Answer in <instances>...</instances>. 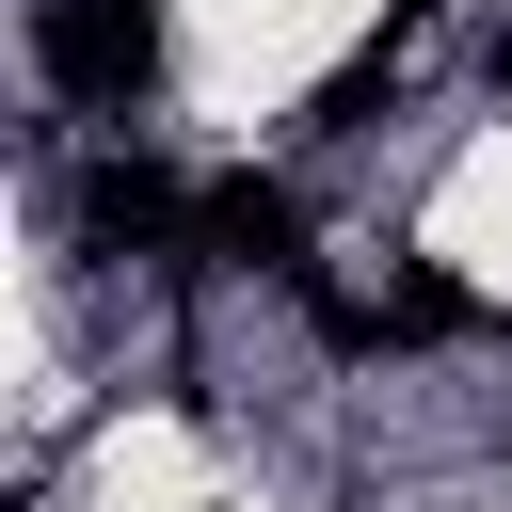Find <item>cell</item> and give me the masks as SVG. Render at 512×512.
Returning a JSON list of instances; mask_svg holds the SVG:
<instances>
[{"label":"cell","mask_w":512,"mask_h":512,"mask_svg":"<svg viewBox=\"0 0 512 512\" xmlns=\"http://www.w3.org/2000/svg\"><path fill=\"white\" fill-rule=\"evenodd\" d=\"M192 208H208V176H176L160 144H96L80 192H64L80 256H192Z\"/></svg>","instance_id":"obj_1"},{"label":"cell","mask_w":512,"mask_h":512,"mask_svg":"<svg viewBox=\"0 0 512 512\" xmlns=\"http://www.w3.org/2000/svg\"><path fill=\"white\" fill-rule=\"evenodd\" d=\"M32 64L64 112H128L160 80V0H32Z\"/></svg>","instance_id":"obj_2"},{"label":"cell","mask_w":512,"mask_h":512,"mask_svg":"<svg viewBox=\"0 0 512 512\" xmlns=\"http://www.w3.org/2000/svg\"><path fill=\"white\" fill-rule=\"evenodd\" d=\"M192 272H272V288H320V256H304V192L288 176H208V208H192Z\"/></svg>","instance_id":"obj_3"},{"label":"cell","mask_w":512,"mask_h":512,"mask_svg":"<svg viewBox=\"0 0 512 512\" xmlns=\"http://www.w3.org/2000/svg\"><path fill=\"white\" fill-rule=\"evenodd\" d=\"M416 32H432V0H384V32H368V48H352V64L320 80V96H304V128H368V112L400 96V64H416Z\"/></svg>","instance_id":"obj_4"},{"label":"cell","mask_w":512,"mask_h":512,"mask_svg":"<svg viewBox=\"0 0 512 512\" xmlns=\"http://www.w3.org/2000/svg\"><path fill=\"white\" fill-rule=\"evenodd\" d=\"M480 80H496V96H512V16H496V32H480Z\"/></svg>","instance_id":"obj_5"}]
</instances>
